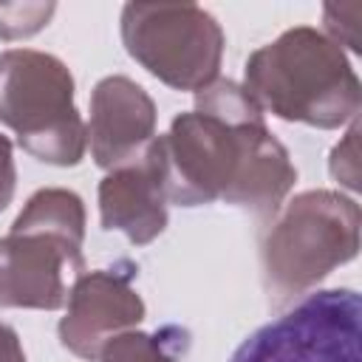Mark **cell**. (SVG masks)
Wrapping results in <instances>:
<instances>
[{"instance_id":"cell-1","label":"cell","mask_w":362,"mask_h":362,"mask_svg":"<svg viewBox=\"0 0 362 362\" xmlns=\"http://www.w3.org/2000/svg\"><path fill=\"white\" fill-rule=\"evenodd\" d=\"M269 136L263 107L243 85L209 82L195 93V110L175 116L167 136H158L167 201L181 206L226 201Z\"/></svg>"},{"instance_id":"cell-2","label":"cell","mask_w":362,"mask_h":362,"mask_svg":"<svg viewBox=\"0 0 362 362\" xmlns=\"http://www.w3.org/2000/svg\"><path fill=\"white\" fill-rule=\"evenodd\" d=\"M249 96L286 122L334 130L356 119L362 85L345 51L322 31L297 25L260 45L243 71Z\"/></svg>"},{"instance_id":"cell-3","label":"cell","mask_w":362,"mask_h":362,"mask_svg":"<svg viewBox=\"0 0 362 362\" xmlns=\"http://www.w3.org/2000/svg\"><path fill=\"white\" fill-rule=\"evenodd\" d=\"M359 252V206L334 189L294 195L263 238V283L272 303H288Z\"/></svg>"},{"instance_id":"cell-4","label":"cell","mask_w":362,"mask_h":362,"mask_svg":"<svg viewBox=\"0 0 362 362\" xmlns=\"http://www.w3.org/2000/svg\"><path fill=\"white\" fill-rule=\"evenodd\" d=\"M0 122L37 161L74 167L88 150V124L74 105V76L62 59L34 48L0 54Z\"/></svg>"},{"instance_id":"cell-5","label":"cell","mask_w":362,"mask_h":362,"mask_svg":"<svg viewBox=\"0 0 362 362\" xmlns=\"http://www.w3.org/2000/svg\"><path fill=\"white\" fill-rule=\"evenodd\" d=\"M127 54L158 82L175 90H201L218 79L223 31L201 6L127 3L122 8Z\"/></svg>"},{"instance_id":"cell-6","label":"cell","mask_w":362,"mask_h":362,"mask_svg":"<svg viewBox=\"0 0 362 362\" xmlns=\"http://www.w3.org/2000/svg\"><path fill=\"white\" fill-rule=\"evenodd\" d=\"M359 317L354 288L308 294L249 334L229 362H359Z\"/></svg>"},{"instance_id":"cell-7","label":"cell","mask_w":362,"mask_h":362,"mask_svg":"<svg viewBox=\"0 0 362 362\" xmlns=\"http://www.w3.org/2000/svg\"><path fill=\"white\" fill-rule=\"evenodd\" d=\"M59 320V342L79 359H99L102 348L144 320V300L127 274L96 269L76 274Z\"/></svg>"},{"instance_id":"cell-8","label":"cell","mask_w":362,"mask_h":362,"mask_svg":"<svg viewBox=\"0 0 362 362\" xmlns=\"http://www.w3.org/2000/svg\"><path fill=\"white\" fill-rule=\"evenodd\" d=\"M65 272H82V249L45 232L11 229L0 238V308H62Z\"/></svg>"},{"instance_id":"cell-9","label":"cell","mask_w":362,"mask_h":362,"mask_svg":"<svg viewBox=\"0 0 362 362\" xmlns=\"http://www.w3.org/2000/svg\"><path fill=\"white\" fill-rule=\"evenodd\" d=\"M99 218L107 232H122L144 246L167 226V181L161 141L153 139L136 158L113 167L99 184Z\"/></svg>"},{"instance_id":"cell-10","label":"cell","mask_w":362,"mask_h":362,"mask_svg":"<svg viewBox=\"0 0 362 362\" xmlns=\"http://www.w3.org/2000/svg\"><path fill=\"white\" fill-rule=\"evenodd\" d=\"M156 139V105L127 76H105L90 93L88 144L99 167L113 170L136 158Z\"/></svg>"},{"instance_id":"cell-11","label":"cell","mask_w":362,"mask_h":362,"mask_svg":"<svg viewBox=\"0 0 362 362\" xmlns=\"http://www.w3.org/2000/svg\"><path fill=\"white\" fill-rule=\"evenodd\" d=\"M11 229H23V232H45L74 249H82L85 240V206L82 198L71 189L62 187H48V189H37L23 212L14 218Z\"/></svg>"},{"instance_id":"cell-12","label":"cell","mask_w":362,"mask_h":362,"mask_svg":"<svg viewBox=\"0 0 362 362\" xmlns=\"http://www.w3.org/2000/svg\"><path fill=\"white\" fill-rule=\"evenodd\" d=\"M184 351H187V331L167 325L156 334L124 331L102 348L99 359L102 362H181Z\"/></svg>"},{"instance_id":"cell-13","label":"cell","mask_w":362,"mask_h":362,"mask_svg":"<svg viewBox=\"0 0 362 362\" xmlns=\"http://www.w3.org/2000/svg\"><path fill=\"white\" fill-rule=\"evenodd\" d=\"M54 3H0V40H25L48 25Z\"/></svg>"},{"instance_id":"cell-14","label":"cell","mask_w":362,"mask_h":362,"mask_svg":"<svg viewBox=\"0 0 362 362\" xmlns=\"http://www.w3.org/2000/svg\"><path fill=\"white\" fill-rule=\"evenodd\" d=\"M328 170L339 187H345L351 192L359 189V124H356V119L351 122L348 133L334 144Z\"/></svg>"},{"instance_id":"cell-15","label":"cell","mask_w":362,"mask_h":362,"mask_svg":"<svg viewBox=\"0 0 362 362\" xmlns=\"http://www.w3.org/2000/svg\"><path fill=\"white\" fill-rule=\"evenodd\" d=\"M359 17H362V3H328L322 8V23L325 31L339 48L348 45L354 54H359Z\"/></svg>"},{"instance_id":"cell-16","label":"cell","mask_w":362,"mask_h":362,"mask_svg":"<svg viewBox=\"0 0 362 362\" xmlns=\"http://www.w3.org/2000/svg\"><path fill=\"white\" fill-rule=\"evenodd\" d=\"M14 187H17V170H14L11 141L0 133V212L11 204V198H14Z\"/></svg>"},{"instance_id":"cell-17","label":"cell","mask_w":362,"mask_h":362,"mask_svg":"<svg viewBox=\"0 0 362 362\" xmlns=\"http://www.w3.org/2000/svg\"><path fill=\"white\" fill-rule=\"evenodd\" d=\"M0 362H25L17 331L3 325V322H0Z\"/></svg>"}]
</instances>
